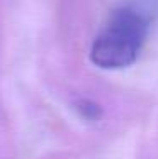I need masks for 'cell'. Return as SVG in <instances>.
<instances>
[{
	"label": "cell",
	"instance_id": "obj_1",
	"mask_svg": "<svg viewBox=\"0 0 158 159\" xmlns=\"http://www.w3.org/2000/svg\"><path fill=\"white\" fill-rule=\"evenodd\" d=\"M148 34V20L131 7L109 17L90 48V61L102 70H121L136 61Z\"/></svg>",
	"mask_w": 158,
	"mask_h": 159
}]
</instances>
